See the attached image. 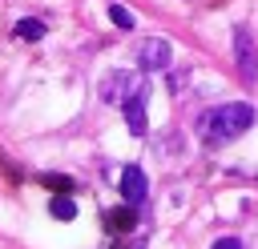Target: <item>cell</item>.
I'll use <instances>...</instances> for the list:
<instances>
[{"mask_svg": "<svg viewBox=\"0 0 258 249\" xmlns=\"http://www.w3.org/2000/svg\"><path fill=\"white\" fill-rule=\"evenodd\" d=\"M169 60H173L169 40H161V36L141 40V48H137V64H141V72H161V68H169Z\"/></svg>", "mask_w": 258, "mask_h": 249, "instance_id": "obj_4", "label": "cell"}, {"mask_svg": "<svg viewBox=\"0 0 258 249\" xmlns=\"http://www.w3.org/2000/svg\"><path fill=\"white\" fill-rule=\"evenodd\" d=\"M105 225H109L113 233H121V229H133V225H137V213H133V205L125 201L121 209H109V213H105Z\"/></svg>", "mask_w": 258, "mask_h": 249, "instance_id": "obj_7", "label": "cell"}, {"mask_svg": "<svg viewBox=\"0 0 258 249\" xmlns=\"http://www.w3.org/2000/svg\"><path fill=\"white\" fill-rule=\"evenodd\" d=\"M254 104L246 100H230V104H218V108H206L198 116V137L206 145H226V141H238L250 125H254Z\"/></svg>", "mask_w": 258, "mask_h": 249, "instance_id": "obj_1", "label": "cell"}, {"mask_svg": "<svg viewBox=\"0 0 258 249\" xmlns=\"http://www.w3.org/2000/svg\"><path fill=\"white\" fill-rule=\"evenodd\" d=\"M48 213H52L56 221H73V217H77V205H73V197H64V193H60V197H52V201H48Z\"/></svg>", "mask_w": 258, "mask_h": 249, "instance_id": "obj_9", "label": "cell"}, {"mask_svg": "<svg viewBox=\"0 0 258 249\" xmlns=\"http://www.w3.org/2000/svg\"><path fill=\"white\" fill-rule=\"evenodd\" d=\"M145 100H149V88L141 84V88H137V92H129V96H125V104H121V108H125V125H129V133H133V137H141V133H145Z\"/></svg>", "mask_w": 258, "mask_h": 249, "instance_id": "obj_5", "label": "cell"}, {"mask_svg": "<svg viewBox=\"0 0 258 249\" xmlns=\"http://www.w3.org/2000/svg\"><path fill=\"white\" fill-rule=\"evenodd\" d=\"M109 20H113V24L121 28V32H129V28L137 24V20H133V12H129L125 4H109Z\"/></svg>", "mask_w": 258, "mask_h": 249, "instance_id": "obj_10", "label": "cell"}, {"mask_svg": "<svg viewBox=\"0 0 258 249\" xmlns=\"http://www.w3.org/2000/svg\"><path fill=\"white\" fill-rule=\"evenodd\" d=\"M145 189H149L145 169H141V165H125V169H121V197H125L129 205H141V201H145Z\"/></svg>", "mask_w": 258, "mask_h": 249, "instance_id": "obj_6", "label": "cell"}, {"mask_svg": "<svg viewBox=\"0 0 258 249\" xmlns=\"http://www.w3.org/2000/svg\"><path fill=\"white\" fill-rule=\"evenodd\" d=\"M129 249H141V245H129Z\"/></svg>", "mask_w": 258, "mask_h": 249, "instance_id": "obj_13", "label": "cell"}, {"mask_svg": "<svg viewBox=\"0 0 258 249\" xmlns=\"http://www.w3.org/2000/svg\"><path fill=\"white\" fill-rule=\"evenodd\" d=\"M44 189H52V193H73V189H77V181L60 177V173H48V177H44Z\"/></svg>", "mask_w": 258, "mask_h": 249, "instance_id": "obj_11", "label": "cell"}, {"mask_svg": "<svg viewBox=\"0 0 258 249\" xmlns=\"http://www.w3.org/2000/svg\"><path fill=\"white\" fill-rule=\"evenodd\" d=\"M234 60H238V72L242 80H258V48H254V36L250 28H234Z\"/></svg>", "mask_w": 258, "mask_h": 249, "instance_id": "obj_3", "label": "cell"}, {"mask_svg": "<svg viewBox=\"0 0 258 249\" xmlns=\"http://www.w3.org/2000/svg\"><path fill=\"white\" fill-rule=\"evenodd\" d=\"M12 36H20V40H40V36H44V20L24 16V20H16V24H12Z\"/></svg>", "mask_w": 258, "mask_h": 249, "instance_id": "obj_8", "label": "cell"}, {"mask_svg": "<svg viewBox=\"0 0 258 249\" xmlns=\"http://www.w3.org/2000/svg\"><path fill=\"white\" fill-rule=\"evenodd\" d=\"M210 249H246V245H242L238 237H222V241H214Z\"/></svg>", "mask_w": 258, "mask_h": 249, "instance_id": "obj_12", "label": "cell"}, {"mask_svg": "<svg viewBox=\"0 0 258 249\" xmlns=\"http://www.w3.org/2000/svg\"><path fill=\"white\" fill-rule=\"evenodd\" d=\"M145 80L137 76V72H125V68H113L105 80H101V100H109V104H125V96L129 92H137Z\"/></svg>", "mask_w": 258, "mask_h": 249, "instance_id": "obj_2", "label": "cell"}]
</instances>
